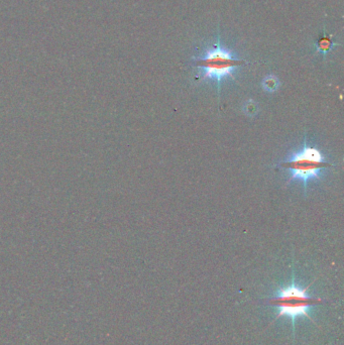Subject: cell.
Wrapping results in <instances>:
<instances>
[{
	"mask_svg": "<svg viewBox=\"0 0 344 345\" xmlns=\"http://www.w3.org/2000/svg\"><path fill=\"white\" fill-rule=\"evenodd\" d=\"M242 109H243V112L245 113V115H248L250 117H254L259 112V105L257 102H255L253 100H249L244 103Z\"/></svg>",
	"mask_w": 344,
	"mask_h": 345,
	"instance_id": "5",
	"label": "cell"
},
{
	"mask_svg": "<svg viewBox=\"0 0 344 345\" xmlns=\"http://www.w3.org/2000/svg\"><path fill=\"white\" fill-rule=\"evenodd\" d=\"M196 63L203 71L201 80L210 79L216 81L219 90L221 82L227 77H233L236 68L245 62L220 43H217L207 50L203 56L197 58Z\"/></svg>",
	"mask_w": 344,
	"mask_h": 345,
	"instance_id": "3",
	"label": "cell"
},
{
	"mask_svg": "<svg viewBox=\"0 0 344 345\" xmlns=\"http://www.w3.org/2000/svg\"><path fill=\"white\" fill-rule=\"evenodd\" d=\"M279 87H280V81L277 77L273 75L266 77L263 81V88L270 93L277 91Z\"/></svg>",
	"mask_w": 344,
	"mask_h": 345,
	"instance_id": "4",
	"label": "cell"
},
{
	"mask_svg": "<svg viewBox=\"0 0 344 345\" xmlns=\"http://www.w3.org/2000/svg\"><path fill=\"white\" fill-rule=\"evenodd\" d=\"M320 302V298L311 297L307 293V289L298 286L294 279L291 285L280 288L271 300L278 317H289L292 320L294 330L297 318L304 316L312 320L310 316L312 308Z\"/></svg>",
	"mask_w": 344,
	"mask_h": 345,
	"instance_id": "1",
	"label": "cell"
},
{
	"mask_svg": "<svg viewBox=\"0 0 344 345\" xmlns=\"http://www.w3.org/2000/svg\"><path fill=\"white\" fill-rule=\"evenodd\" d=\"M282 168L290 171L292 180H300L306 190L307 184L312 179H320L321 172L329 167L331 164L325 161V158L315 147L309 146L307 142L304 143L303 149L294 154L290 159L281 163Z\"/></svg>",
	"mask_w": 344,
	"mask_h": 345,
	"instance_id": "2",
	"label": "cell"
}]
</instances>
